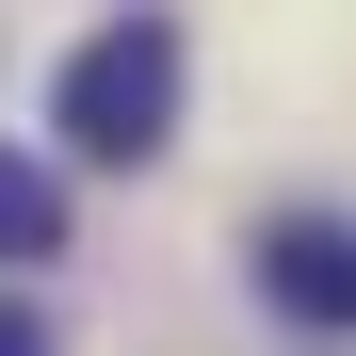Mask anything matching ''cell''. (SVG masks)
Listing matches in <instances>:
<instances>
[{"label":"cell","mask_w":356,"mask_h":356,"mask_svg":"<svg viewBox=\"0 0 356 356\" xmlns=\"http://www.w3.org/2000/svg\"><path fill=\"white\" fill-rule=\"evenodd\" d=\"M0 356H49V324H33V308H0Z\"/></svg>","instance_id":"4"},{"label":"cell","mask_w":356,"mask_h":356,"mask_svg":"<svg viewBox=\"0 0 356 356\" xmlns=\"http://www.w3.org/2000/svg\"><path fill=\"white\" fill-rule=\"evenodd\" d=\"M49 113H65V146H81V162H146V146L178 130V33H162V17H113L97 49H65Z\"/></svg>","instance_id":"1"},{"label":"cell","mask_w":356,"mask_h":356,"mask_svg":"<svg viewBox=\"0 0 356 356\" xmlns=\"http://www.w3.org/2000/svg\"><path fill=\"white\" fill-rule=\"evenodd\" d=\"M49 243H65V178L0 146V275H17V259H49Z\"/></svg>","instance_id":"3"},{"label":"cell","mask_w":356,"mask_h":356,"mask_svg":"<svg viewBox=\"0 0 356 356\" xmlns=\"http://www.w3.org/2000/svg\"><path fill=\"white\" fill-rule=\"evenodd\" d=\"M259 291H275L291 324H356V227H340V211L259 227Z\"/></svg>","instance_id":"2"}]
</instances>
